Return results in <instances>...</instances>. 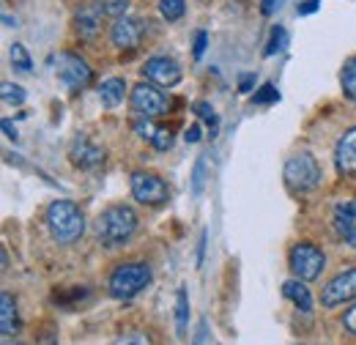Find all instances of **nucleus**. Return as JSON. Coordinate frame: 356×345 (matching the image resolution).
<instances>
[{"label":"nucleus","instance_id":"obj_1","mask_svg":"<svg viewBox=\"0 0 356 345\" xmlns=\"http://www.w3.org/2000/svg\"><path fill=\"white\" fill-rule=\"evenodd\" d=\"M137 225H140V216L132 206H124V203L110 206L96 216V239L104 247H121L134 236Z\"/></svg>","mask_w":356,"mask_h":345},{"label":"nucleus","instance_id":"obj_2","mask_svg":"<svg viewBox=\"0 0 356 345\" xmlns=\"http://www.w3.org/2000/svg\"><path fill=\"white\" fill-rule=\"evenodd\" d=\"M47 227L58 244H74L86 233V216L72 200H52L47 206Z\"/></svg>","mask_w":356,"mask_h":345},{"label":"nucleus","instance_id":"obj_3","mask_svg":"<svg viewBox=\"0 0 356 345\" xmlns=\"http://www.w3.org/2000/svg\"><path fill=\"white\" fill-rule=\"evenodd\" d=\"M148 282H151V266L143 260H129L113 268L107 280V291L115 299H134L143 288H148Z\"/></svg>","mask_w":356,"mask_h":345},{"label":"nucleus","instance_id":"obj_4","mask_svg":"<svg viewBox=\"0 0 356 345\" xmlns=\"http://www.w3.org/2000/svg\"><path fill=\"white\" fill-rule=\"evenodd\" d=\"M282 175H285V184H288L293 192H312V189H318L321 181H323V172H321L318 159H315L312 154H307V151H299V154L288 157Z\"/></svg>","mask_w":356,"mask_h":345},{"label":"nucleus","instance_id":"obj_5","mask_svg":"<svg viewBox=\"0 0 356 345\" xmlns=\"http://www.w3.org/2000/svg\"><path fill=\"white\" fill-rule=\"evenodd\" d=\"M288 266L293 271L296 280H305V282H312L321 277V271L326 268V255L318 244L312 241H299L291 247L288 252Z\"/></svg>","mask_w":356,"mask_h":345},{"label":"nucleus","instance_id":"obj_6","mask_svg":"<svg viewBox=\"0 0 356 345\" xmlns=\"http://www.w3.org/2000/svg\"><path fill=\"white\" fill-rule=\"evenodd\" d=\"M55 72H58L60 83L69 88V90H83L93 80V72H90L88 61L80 58V55H72V52H60L55 58Z\"/></svg>","mask_w":356,"mask_h":345},{"label":"nucleus","instance_id":"obj_7","mask_svg":"<svg viewBox=\"0 0 356 345\" xmlns=\"http://www.w3.org/2000/svg\"><path fill=\"white\" fill-rule=\"evenodd\" d=\"M132 198L143 206H162V203H168L170 189L156 172L137 170L132 172Z\"/></svg>","mask_w":356,"mask_h":345},{"label":"nucleus","instance_id":"obj_8","mask_svg":"<svg viewBox=\"0 0 356 345\" xmlns=\"http://www.w3.org/2000/svg\"><path fill=\"white\" fill-rule=\"evenodd\" d=\"M129 102H132V110L140 115V118H156V115H165L168 107H170V99H168L156 86H151V83H140V86H134Z\"/></svg>","mask_w":356,"mask_h":345},{"label":"nucleus","instance_id":"obj_9","mask_svg":"<svg viewBox=\"0 0 356 345\" xmlns=\"http://www.w3.org/2000/svg\"><path fill=\"white\" fill-rule=\"evenodd\" d=\"M356 299V268H346L340 274H334L323 291H321V304L326 310L337 307V304H346V302H354Z\"/></svg>","mask_w":356,"mask_h":345},{"label":"nucleus","instance_id":"obj_10","mask_svg":"<svg viewBox=\"0 0 356 345\" xmlns=\"http://www.w3.org/2000/svg\"><path fill=\"white\" fill-rule=\"evenodd\" d=\"M143 74H145V80H151L154 86L159 88H173L181 83V66L168 55L148 58L145 66H143Z\"/></svg>","mask_w":356,"mask_h":345},{"label":"nucleus","instance_id":"obj_11","mask_svg":"<svg viewBox=\"0 0 356 345\" xmlns=\"http://www.w3.org/2000/svg\"><path fill=\"white\" fill-rule=\"evenodd\" d=\"M69 159L80 170H93L104 162V148H99L88 134H80V137H74V143L69 148Z\"/></svg>","mask_w":356,"mask_h":345},{"label":"nucleus","instance_id":"obj_12","mask_svg":"<svg viewBox=\"0 0 356 345\" xmlns=\"http://www.w3.org/2000/svg\"><path fill=\"white\" fill-rule=\"evenodd\" d=\"M143 31H145V25H143V19H134V17H118L115 22H113V28H110V42L113 47H118V49H134L137 44L143 42Z\"/></svg>","mask_w":356,"mask_h":345},{"label":"nucleus","instance_id":"obj_13","mask_svg":"<svg viewBox=\"0 0 356 345\" xmlns=\"http://www.w3.org/2000/svg\"><path fill=\"white\" fill-rule=\"evenodd\" d=\"M102 11H99V6L93 3H86V6H80L77 11H74V31H77V36L83 39V42H93V39H99V33H102Z\"/></svg>","mask_w":356,"mask_h":345},{"label":"nucleus","instance_id":"obj_14","mask_svg":"<svg viewBox=\"0 0 356 345\" xmlns=\"http://www.w3.org/2000/svg\"><path fill=\"white\" fill-rule=\"evenodd\" d=\"M334 162H337V172H340V175L356 178V127H351V129L337 140Z\"/></svg>","mask_w":356,"mask_h":345},{"label":"nucleus","instance_id":"obj_15","mask_svg":"<svg viewBox=\"0 0 356 345\" xmlns=\"http://www.w3.org/2000/svg\"><path fill=\"white\" fill-rule=\"evenodd\" d=\"M332 222H334L337 236H343V239H346V236L356 227V198L340 200V203L334 206V216H332Z\"/></svg>","mask_w":356,"mask_h":345},{"label":"nucleus","instance_id":"obj_16","mask_svg":"<svg viewBox=\"0 0 356 345\" xmlns=\"http://www.w3.org/2000/svg\"><path fill=\"white\" fill-rule=\"evenodd\" d=\"M17 326H19V321H17V299L8 291H3L0 294V332H3V337L17 335Z\"/></svg>","mask_w":356,"mask_h":345},{"label":"nucleus","instance_id":"obj_17","mask_svg":"<svg viewBox=\"0 0 356 345\" xmlns=\"http://www.w3.org/2000/svg\"><path fill=\"white\" fill-rule=\"evenodd\" d=\"M282 296L299 307V312H312V296L310 291L305 288V280H288L282 285Z\"/></svg>","mask_w":356,"mask_h":345},{"label":"nucleus","instance_id":"obj_18","mask_svg":"<svg viewBox=\"0 0 356 345\" xmlns=\"http://www.w3.org/2000/svg\"><path fill=\"white\" fill-rule=\"evenodd\" d=\"M124 93H127V83L121 77H110L99 86V99L104 107H118L124 102Z\"/></svg>","mask_w":356,"mask_h":345},{"label":"nucleus","instance_id":"obj_19","mask_svg":"<svg viewBox=\"0 0 356 345\" xmlns=\"http://www.w3.org/2000/svg\"><path fill=\"white\" fill-rule=\"evenodd\" d=\"M186 323H189V296H186V288H178V294H176V329H178V337H186Z\"/></svg>","mask_w":356,"mask_h":345},{"label":"nucleus","instance_id":"obj_20","mask_svg":"<svg viewBox=\"0 0 356 345\" xmlns=\"http://www.w3.org/2000/svg\"><path fill=\"white\" fill-rule=\"evenodd\" d=\"M206 172H209V162H206V154L197 157L195 168H192V181H189V189H192V198H200L203 189H206Z\"/></svg>","mask_w":356,"mask_h":345},{"label":"nucleus","instance_id":"obj_21","mask_svg":"<svg viewBox=\"0 0 356 345\" xmlns=\"http://www.w3.org/2000/svg\"><path fill=\"white\" fill-rule=\"evenodd\" d=\"M340 83H343V93H346L351 102H356V55L346 61L343 74H340Z\"/></svg>","mask_w":356,"mask_h":345},{"label":"nucleus","instance_id":"obj_22","mask_svg":"<svg viewBox=\"0 0 356 345\" xmlns=\"http://www.w3.org/2000/svg\"><path fill=\"white\" fill-rule=\"evenodd\" d=\"M159 14L168 22H178L186 14V0H159Z\"/></svg>","mask_w":356,"mask_h":345},{"label":"nucleus","instance_id":"obj_23","mask_svg":"<svg viewBox=\"0 0 356 345\" xmlns=\"http://www.w3.org/2000/svg\"><path fill=\"white\" fill-rule=\"evenodd\" d=\"M8 58H11V63H14V69H19V72H31L33 69V61H31V55H28V49H25V44H11V49H8Z\"/></svg>","mask_w":356,"mask_h":345},{"label":"nucleus","instance_id":"obj_24","mask_svg":"<svg viewBox=\"0 0 356 345\" xmlns=\"http://www.w3.org/2000/svg\"><path fill=\"white\" fill-rule=\"evenodd\" d=\"M192 110L197 113V118H203V121L209 124V129H211V137H214V134H217V127H220V118H217L214 107H211L209 102H195V104H192Z\"/></svg>","mask_w":356,"mask_h":345},{"label":"nucleus","instance_id":"obj_25","mask_svg":"<svg viewBox=\"0 0 356 345\" xmlns=\"http://www.w3.org/2000/svg\"><path fill=\"white\" fill-rule=\"evenodd\" d=\"M288 47V31L282 28V25H274L271 28V36H268V44H266V55H277V52H282Z\"/></svg>","mask_w":356,"mask_h":345},{"label":"nucleus","instance_id":"obj_26","mask_svg":"<svg viewBox=\"0 0 356 345\" xmlns=\"http://www.w3.org/2000/svg\"><path fill=\"white\" fill-rule=\"evenodd\" d=\"M96 6H99V11H102L104 17L118 19V17H124V14H127L129 0H96Z\"/></svg>","mask_w":356,"mask_h":345},{"label":"nucleus","instance_id":"obj_27","mask_svg":"<svg viewBox=\"0 0 356 345\" xmlns=\"http://www.w3.org/2000/svg\"><path fill=\"white\" fill-rule=\"evenodd\" d=\"M0 96H3V102H6V104L19 107V104L25 102V88L14 86V83H3V86H0Z\"/></svg>","mask_w":356,"mask_h":345},{"label":"nucleus","instance_id":"obj_28","mask_svg":"<svg viewBox=\"0 0 356 345\" xmlns=\"http://www.w3.org/2000/svg\"><path fill=\"white\" fill-rule=\"evenodd\" d=\"M115 345H154V343H151V337H148L145 332H140V329H129V332L118 335Z\"/></svg>","mask_w":356,"mask_h":345},{"label":"nucleus","instance_id":"obj_29","mask_svg":"<svg viewBox=\"0 0 356 345\" xmlns=\"http://www.w3.org/2000/svg\"><path fill=\"white\" fill-rule=\"evenodd\" d=\"M277 99H280V90L271 86V83H266V86L252 96V104H271V102H277Z\"/></svg>","mask_w":356,"mask_h":345},{"label":"nucleus","instance_id":"obj_30","mask_svg":"<svg viewBox=\"0 0 356 345\" xmlns=\"http://www.w3.org/2000/svg\"><path fill=\"white\" fill-rule=\"evenodd\" d=\"M151 145H154L156 151H168V148L173 145V134H170V129L159 127V129H156V134H154V140H151Z\"/></svg>","mask_w":356,"mask_h":345},{"label":"nucleus","instance_id":"obj_31","mask_svg":"<svg viewBox=\"0 0 356 345\" xmlns=\"http://www.w3.org/2000/svg\"><path fill=\"white\" fill-rule=\"evenodd\" d=\"M132 129H134V134H137V137H143V140H148V143H151V140H154V134H156V129H159V127H154V124H151V121L145 118V121H137V124H134Z\"/></svg>","mask_w":356,"mask_h":345},{"label":"nucleus","instance_id":"obj_32","mask_svg":"<svg viewBox=\"0 0 356 345\" xmlns=\"http://www.w3.org/2000/svg\"><path fill=\"white\" fill-rule=\"evenodd\" d=\"M343 326H346L348 335H356V302L343 312Z\"/></svg>","mask_w":356,"mask_h":345},{"label":"nucleus","instance_id":"obj_33","mask_svg":"<svg viewBox=\"0 0 356 345\" xmlns=\"http://www.w3.org/2000/svg\"><path fill=\"white\" fill-rule=\"evenodd\" d=\"M206 47H209V33L206 31H197L195 33V58H203Z\"/></svg>","mask_w":356,"mask_h":345},{"label":"nucleus","instance_id":"obj_34","mask_svg":"<svg viewBox=\"0 0 356 345\" xmlns=\"http://www.w3.org/2000/svg\"><path fill=\"white\" fill-rule=\"evenodd\" d=\"M206 244H209V230H203V233H200V244H197V260H195V263H197V268L203 266V258H206Z\"/></svg>","mask_w":356,"mask_h":345},{"label":"nucleus","instance_id":"obj_35","mask_svg":"<svg viewBox=\"0 0 356 345\" xmlns=\"http://www.w3.org/2000/svg\"><path fill=\"white\" fill-rule=\"evenodd\" d=\"M200 137H203V129H200V124H192L189 129L184 131V140H186V143H200Z\"/></svg>","mask_w":356,"mask_h":345},{"label":"nucleus","instance_id":"obj_36","mask_svg":"<svg viewBox=\"0 0 356 345\" xmlns=\"http://www.w3.org/2000/svg\"><path fill=\"white\" fill-rule=\"evenodd\" d=\"M252 86H255V74H241V77H238V90H241V93H250Z\"/></svg>","mask_w":356,"mask_h":345},{"label":"nucleus","instance_id":"obj_37","mask_svg":"<svg viewBox=\"0 0 356 345\" xmlns=\"http://www.w3.org/2000/svg\"><path fill=\"white\" fill-rule=\"evenodd\" d=\"M280 6H282V0H261V11H264L266 17H271V14H274Z\"/></svg>","mask_w":356,"mask_h":345},{"label":"nucleus","instance_id":"obj_38","mask_svg":"<svg viewBox=\"0 0 356 345\" xmlns=\"http://www.w3.org/2000/svg\"><path fill=\"white\" fill-rule=\"evenodd\" d=\"M321 8V0H305L302 6H299V14H312V11H318Z\"/></svg>","mask_w":356,"mask_h":345},{"label":"nucleus","instance_id":"obj_39","mask_svg":"<svg viewBox=\"0 0 356 345\" xmlns=\"http://www.w3.org/2000/svg\"><path fill=\"white\" fill-rule=\"evenodd\" d=\"M3 131H6L8 140H17V129L11 127V121H3Z\"/></svg>","mask_w":356,"mask_h":345},{"label":"nucleus","instance_id":"obj_40","mask_svg":"<svg viewBox=\"0 0 356 345\" xmlns=\"http://www.w3.org/2000/svg\"><path fill=\"white\" fill-rule=\"evenodd\" d=\"M346 244H348L351 250H356V227L351 230V233H348V236H346Z\"/></svg>","mask_w":356,"mask_h":345},{"label":"nucleus","instance_id":"obj_41","mask_svg":"<svg viewBox=\"0 0 356 345\" xmlns=\"http://www.w3.org/2000/svg\"><path fill=\"white\" fill-rule=\"evenodd\" d=\"M39 345H58V343H55L52 337H44V340H42V343H39Z\"/></svg>","mask_w":356,"mask_h":345},{"label":"nucleus","instance_id":"obj_42","mask_svg":"<svg viewBox=\"0 0 356 345\" xmlns=\"http://www.w3.org/2000/svg\"><path fill=\"white\" fill-rule=\"evenodd\" d=\"M3 345H25V343H11V337H3Z\"/></svg>","mask_w":356,"mask_h":345},{"label":"nucleus","instance_id":"obj_43","mask_svg":"<svg viewBox=\"0 0 356 345\" xmlns=\"http://www.w3.org/2000/svg\"><path fill=\"white\" fill-rule=\"evenodd\" d=\"M203 3H206V0H203Z\"/></svg>","mask_w":356,"mask_h":345}]
</instances>
